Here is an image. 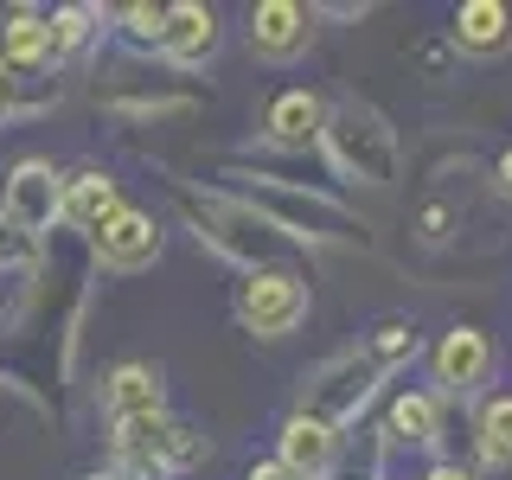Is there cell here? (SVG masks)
<instances>
[{
	"label": "cell",
	"instance_id": "cell-15",
	"mask_svg": "<svg viewBox=\"0 0 512 480\" xmlns=\"http://www.w3.org/2000/svg\"><path fill=\"white\" fill-rule=\"evenodd\" d=\"M384 442L391 448H436L442 442V397L436 391H397L384 416Z\"/></svg>",
	"mask_w": 512,
	"mask_h": 480
},
{
	"label": "cell",
	"instance_id": "cell-2",
	"mask_svg": "<svg viewBox=\"0 0 512 480\" xmlns=\"http://www.w3.org/2000/svg\"><path fill=\"white\" fill-rule=\"evenodd\" d=\"M320 148H327V160L346 173V180H359L372 192H391L397 180H404V141H397L391 116H384L378 103H365V96H340V103H327Z\"/></svg>",
	"mask_w": 512,
	"mask_h": 480
},
{
	"label": "cell",
	"instance_id": "cell-23",
	"mask_svg": "<svg viewBox=\"0 0 512 480\" xmlns=\"http://www.w3.org/2000/svg\"><path fill=\"white\" fill-rule=\"evenodd\" d=\"M416 224H423V244H448V231H455V205L429 199L423 212H416Z\"/></svg>",
	"mask_w": 512,
	"mask_h": 480
},
{
	"label": "cell",
	"instance_id": "cell-5",
	"mask_svg": "<svg viewBox=\"0 0 512 480\" xmlns=\"http://www.w3.org/2000/svg\"><path fill=\"white\" fill-rule=\"evenodd\" d=\"M308 308H314L308 276H295V269H282V263L250 269V276L237 282V295H231V314H237V327H244L250 340H288V333H301Z\"/></svg>",
	"mask_w": 512,
	"mask_h": 480
},
{
	"label": "cell",
	"instance_id": "cell-3",
	"mask_svg": "<svg viewBox=\"0 0 512 480\" xmlns=\"http://www.w3.org/2000/svg\"><path fill=\"white\" fill-rule=\"evenodd\" d=\"M384 378L391 372H384L365 346H340V352H327L320 365L301 372V391H295V410L288 416H308V423H327V429L346 436V429L359 423V410L378 397Z\"/></svg>",
	"mask_w": 512,
	"mask_h": 480
},
{
	"label": "cell",
	"instance_id": "cell-18",
	"mask_svg": "<svg viewBox=\"0 0 512 480\" xmlns=\"http://www.w3.org/2000/svg\"><path fill=\"white\" fill-rule=\"evenodd\" d=\"M480 461H493V468H512V391L480 404Z\"/></svg>",
	"mask_w": 512,
	"mask_h": 480
},
{
	"label": "cell",
	"instance_id": "cell-28",
	"mask_svg": "<svg viewBox=\"0 0 512 480\" xmlns=\"http://www.w3.org/2000/svg\"><path fill=\"white\" fill-rule=\"evenodd\" d=\"M423 64H429L436 77H448V52H442V45H423Z\"/></svg>",
	"mask_w": 512,
	"mask_h": 480
},
{
	"label": "cell",
	"instance_id": "cell-19",
	"mask_svg": "<svg viewBox=\"0 0 512 480\" xmlns=\"http://www.w3.org/2000/svg\"><path fill=\"white\" fill-rule=\"evenodd\" d=\"M359 346L372 352L384 372H397V365H410V359H416V327H410V320H378V327L365 333Z\"/></svg>",
	"mask_w": 512,
	"mask_h": 480
},
{
	"label": "cell",
	"instance_id": "cell-6",
	"mask_svg": "<svg viewBox=\"0 0 512 480\" xmlns=\"http://www.w3.org/2000/svg\"><path fill=\"white\" fill-rule=\"evenodd\" d=\"M244 45L263 64H295L314 52V7L301 0H256L244 13Z\"/></svg>",
	"mask_w": 512,
	"mask_h": 480
},
{
	"label": "cell",
	"instance_id": "cell-26",
	"mask_svg": "<svg viewBox=\"0 0 512 480\" xmlns=\"http://www.w3.org/2000/svg\"><path fill=\"white\" fill-rule=\"evenodd\" d=\"M493 186H500V199H512V148L493 160Z\"/></svg>",
	"mask_w": 512,
	"mask_h": 480
},
{
	"label": "cell",
	"instance_id": "cell-21",
	"mask_svg": "<svg viewBox=\"0 0 512 480\" xmlns=\"http://www.w3.org/2000/svg\"><path fill=\"white\" fill-rule=\"evenodd\" d=\"M96 20H103V7H58V13H52V52H58V58L77 52V45L96 32Z\"/></svg>",
	"mask_w": 512,
	"mask_h": 480
},
{
	"label": "cell",
	"instance_id": "cell-22",
	"mask_svg": "<svg viewBox=\"0 0 512 480\" xmlns=\"http://www.w3.org/2000/svg\"><path fill=\"white\" fill-rule=\"evenodd\" d=\"M39 263V237H26L20 224L0 212V269H32Z\"/></svg>",
	"mask_w": 512,
	"mask_h": 480
},
{
	"label": "cell",
	"instance_id": "cell-13",
	"mask_svg": "<svg viewBox=\"0 0 512 480\" xmlns=\"http://www.w3.org/2000/svg\"><path fill=\"white\" fill-rule=\"evenodd\" d=\"M276 461H282V468H295L301 480H327L333 461H340V429L308 423V416H288L282 436H276Z\"/></svg>",
	"mask_w": 512,
	"mask_h": 480
},
{
	"label": "cell",
	"instance_id": "cell-24",
	"mask_svg": "<svg viewBox=\"0 0 512 480\" xmlns=\"http://www.w3.org/2000/svg\"><path fill=\"white\" fill-rule=\"evenodd\" d=\"M244 480H301V474H295V468H282V461L269 455V461H250V474H244Z\"/></svg>",
	"mask_w": 512,
	"mask_h": 480
},
{
	"label": "cell",
	"instance_id": "cell-9",
	"mask_svg": "<svg viewBox=\"0 0 512 480\" xmlns=\"http://www.w3.org/2000/svg\"><path fill=\"white\" fill-rule=\"evenodd\" d=\"M218 39H224L218 7H205V0H173L167 32H160V58H167L173 71H199V64H212Z\"/></svg>",
	"mask_w": 512,
	"mask_h": 480
},
{
	"label": "cell",
	"instance_id": "cell-20",
	"mask_svg": "<svg viewBox=\"0 0 512 480\" xmlns=\"http://www.w3.org/2000/svg\"><path fill=\"white\" fill-rule=\"evenodd\" d=\"M109 20H116L135 45H154V52H160V32H167V7H154V0H128V7H116Z\"/></svg>",
	"mask_w": 512,
	"mask_h": 480
},
{
	"label": "cell",
	"instance_id": "cell-17",
	"mask_svg": "<svg viewBox=\"0 0 512 480\" xmlns=\"http://www.w3.org/2000/svg\"><path fill=\"white\" fill-rule=\"evenodd\" d=\"M116 212H122V199H116V180H109V173H71V180H64V224L103 231Z\"/></svg>",
	"mask_w": 512,
	"mask_h": 480
},
{
	"label": "cell",
	"instance_id": "cell-4",
	"mask_svg": "<svg viewBox=\"0 0 512 480\" xmlns=\"http://www.w3.org/2000/svg\"><path fill=\"white\" fill-rule=\"evenodd\" d=\"M173 205H180V218L192 224V237H199L205 250H218L224 263H237L250 276V269H269V250H276V231L269 224H256L244 205L231 199V192H199V186H173Z\"/></svg>",
	"mask_w": 512,
	"mask_h": 480
},
{
	"label": "cell",
	"instance_id": "cell-14",
	"mask_svg": "<svg viewBox=\"0 0 512 480\" xmlns=\"http://www.w3.org/2000/svg\"><path fill=\"white\" fill-rule=\"evenodd\" d=\"M45 64H58L52 52V20L45 13H7L0 20V71H13V77H32V71H45Z\"/></svg>",
	"mask_w": 512,
	"mask_h": 480
},
{
	"label": "cell",
	"instance_id": "cell-12",
	"mask_svg": "<svg viewBox=\"0 0 512 480\" xmlns=\"http://www.w3.org/2000/svg\"><path fill=\"white\" fill-rule=\"evenodd\" d=\"M448 45L461 58H506L512 52V7L506 0H461L448 20Z\"/></svg>",
	"mask_w": 512,
	"mask_h": 480
},
{
	"label": "cell",
	"instance_id": "cell-1",
	"mask_svg": "<svg viewBox=\"0 0 512 480\" xmlns=\"http://www.w3.org/2000/svg\"><path fill=\"white\" fill-rule=\"evenodd\" d=\"M231 199L244 205L256 224H269L276 237L288 244H333V250H372V224L352 212L346 199H333V192H314V186H295L282 180V173H263V167H237L231 173Z\"/></svg>",
	"mask_w": 512,
	"mask_h": 480
},
{
	"label": "cell",
	"instance_id": "cell-16",
	"mask_svg": "<svg viewBox=\"0 0 512 480\" xmlns=\"http://www.w3.org/2000/svg\"><path fill=\"white\" fill-rule=\"evenodd\" d=\"M103 404H109V423H122V416H160L167 410V391H160V372L154 365H116V372L103 378Z\"/></svg>",
	"mask_w": 512,
	"mask_h": 480
},
{
	"label": "cell",
	"instance_id": "cell-29",
	"mask_svg": "<svg viewBox=\"0 0 512 480\" xmlns=\"http://www.w3.org/2000/svg\"><path fill=\"white\" fill-rule=\"evenodd\" d=\"M84 480H128V474H116V468H109V474H84Z\"/></svg>",
	"mask_w": 512,
	"mask_h": 480
},
{
	"label": "cell",
	"instance_id": "cell-10",
	"mask_svg": "<svg viewBox=\"0 0 512 480\" xmlns=\"http://www.w3.org/2000/svg\"><path fill=\"white\" fill-rule=\"evenodd\" d=\"M429 365H436V384L448 397H474L493 378V340L480 327H448L429 352Z\"/></svg>",
	"mask_w": 512,
	"mask_h": 480
},
{
	"label": "cell",
	"instance_id": "cell-27",
	"mask_svg": "<svg viewBox=\"0 0 512 480\" xmlns=\"http://www.w3.org/2000/svg\"><path fill=\"white\" fill-rule=\"evenodd\" d=\"M13 84H20V77H13V71H0V122L13 116Z\"/></svg>",
	"mask_w": 512,
	"mask_h": 480
},
{
	"label": "cell",
	"instance_id": "cell-7",
	"mask_svg": "<svg viewBox=\"0 0 512 480\" xmlns=\"http://www.w3.org/2000/svg\"><path fill=\"white\" fill-rule=\"evenodd\" d=\"M0 212L20 224L26 237H45L64 218V173L52 160H39V154L20 160V167L7 173V186H0Z\"/></svg>",
	"mask_w": 512,
	"mask_h": 480
},
{
	"label": "cell",
	"instance_id": "cell-25",
	"mask_svg": "<svg viewBox=\"0 0 512 480\" xmlns=\"http://www.w3.org/2000/svg\"><path fill=\"white\" fill-rule=\"evenodd\" d=\"M423 480H474V468H461V461H436V468H423Z\"/></svg>",
	"mask_w": 512,
	"mask_h": 480
},
{
	"label": "cell",
	"instance_id": "cell-11",
	"mask_svg": "<svg viewBox=\"0 0 512 480\" xmlns=\"http://www.w3.org/2000/svg\"><path fill=\"white\" fill-rule=\"evenodd\" d=\"M320 128H327V103H320L314 90L288 84V90L269 96V109H263V141L269 148L308 154V148H320Z\"/></svg>",
	"mask_w": 512,
	"mask_h": 480
},
{
	"label": "cell",
	"instance_id": "cell-8",
	"mask_svg": "<svg viewBox=\"0 0 512 480\" xmlns=\"http://www.w3.org/2000/svg\"><path fill=\"white\" fill-rule=\"evenodd\" d=\"M90 250H96V263L116 269V276L154 269V263H160V224H154V212H135V205H122V212L109 218L103 231H90Z\"/></svg>",
	"mask_w": 512,
	"mask_h": 480
}]
</instances>
